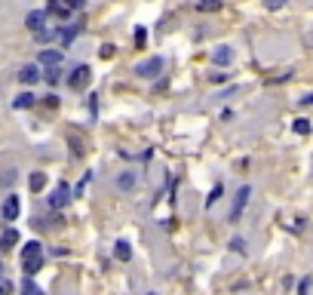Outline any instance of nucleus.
Instances as JSON below:
<instances>
[{
  "mask_svg": "<svg viewBox=\"0 0 313 295\" xmlns=\"http://www.w3.org/2000/svg\"><path fill=\"white\" fill-rule=\"evenodd\" d=\"M43 12H46V15H55V18H61V22H68V18H71V9H65L58 0H49Z\"/></svg>",
  "mask_w": 313,
  "mask_h": 295,
  "instance_id": "1a4fd4ad",
  "label": "nucleus"
},
{
  "mask_svg": "<svg viewBox=\"0 0 313 295\" xmlns=\"http://www.w3.org/2000/svg\"><path fill=\"white\" fill-rule=\"evenodd\" d=\"M221 194H224V188H221V185H215V188L209 191V197H206V209H209V206H215V203L221 200Z\"/></svg>",
  "mask_w": 313,
  "mask_h": 295,
  "instance_id": "aec40b11",
  "label": "nucleus"
},
{
  "mask_svg": "<svg viewBox=\"0 0 313 295\" xmlns=\"http://www.w3.org/2000/svg\"><path fill=\"white\" fill-rule=\"evenodd\" d=\"M31 105H34V95H31V92H18V95L12 99V108H15V111H25V108H31Z\"/></svg>",
  "mask_w": 313,
  "mask_h": 295,
  "instance_id": "2eb2a0df",
  "label": "nucleus"
},
{
  "mask_svg": "<svg viewBox=\"0 0 313 295\" xmlns=\"http://www.w3.org/2000/svg\"><path fill=\"white\" fill-rule=\"evenodd\" d=\"M0 295H12V283L3 280V277H0Z\"/></svg>",
  "mask_w": 313,
  "mask_h": 295,
  "instance_id": "c756f323",
  "label": "nucleus"
},
{
  "mask_svg": "<svg viewBox=\"0 0 313 295\" xmlns=\"http://www.w3.org/2000/svg\"><path fill=\"white\" fill-rule=\"evenodd\" d=\"M117 188H120V191H132V188H135V172H123V175L117 179Z\"/></svg>",
  "mask_w": 313,
  "mask_h": 295,
  "instance_id": "f3484780",
  "label": "nucleus"
},
{
  "mask_svg": "<svg viewBox=\"0 0 313 295\" xmlns=\"http://www.w3.org/2000/svg\"><path fill=\"white\" fill-rule=\"evenodd\" d=\"M231 249H234V252H246V240H243V237H234V240H231Z\"/></svg>",
  "mask_w": 313,
  "mask_h": 295,
  "instance_id": "393cba45",
  "label": "nucleus"
},
{
  "mask_svg": "<svg viewBox=\"0 0 313 295\" xmlns=\"http://www.w3.org/2000/svg\"><path fill=\"white\" fill-rule=\"evenodd\" d=\"M209 80H212V83H224V80H227V74H212Z\"/></svg>",
  "mask_w": 313,
  "mask_h": 295,
  "instance_id": "2f4dec72",
  "label": "nucleus"
},
{
  "mask_svg": "<svg viewBox=\"0 0 313 295\" xmlns=\"http://www.w3.org/2000/svg\"><path fill=\"white\" fill-rule=\"evenodd\" d=\"M34 37H37L40 43H46V40H52V37H55V31H46V28H43V31H37Z\"/></svg>",
  "mask_w": 313,
  "mask_h": 295,
  "instance_id": "a878e982",
  "label": "nucleus"
},
{
  "mask_svg": "<svg viewBox=\"0 0 313 295\" xmlns=\"http://www.w3.org/2000/svg\"><path fill=\"white\" fill-rule=\"evenodd\" d=\"M31 259H43V246L37 240H31V243L22 246V262H31Z\"/></svg>",
  "mask_w": 313,
  "mask_h": 295,
  "instance_id": "6e6552de",
  "label": "nucleus"
},
{
  "mask_svg": "<svg viewBox=\"0 0 313 295\" xmlns=\"http://www.w3.org/2000/svg\"><path fill=\"white\" fill-rule=\"evenodd\" d=\"M298 295H310V277H304V280L298 283Z\"/></svg>",
  "mask_w": 313,
  "mask_h": 295,
  "instance_id": "c85d7f7f",
  "label": "nucleus"
},
{
  "mask_svg": "<svg viewBox=\"0 0 313 295\" xmlns=\"http://www.w3.org/2000/svg\"><path fill=\"white\" fill-rule=\"evenodd\" d=\"M68 200H71V188H68V182H61V185H55V191L49 194V209H65L68 206Z\"/></svg>",
  "mask_w": 313,
  "mask_h": 295,
  "instance_id": "7ed1b4c3",
  "label": "nucleus"
},
{
  "mask_svg": "<svg viewBox=\"0 0 313 295\" xmlns=\"http://www.w3.org/2000/svg\"><path fill=\"white\" fill-rule=\"evenodd\" d=\"M212 62H215V65H221V68H224V65H231V62H234V49H231V46H218V49L212 52Z\"/></svg>",
  "mask_w": 313,
  "mask_h": 295,
  "instance_id": "9d476101",
  "label": "nucleus"
},
{
  "mask_svg": "<svg viewBox=\"0 0 313 295\" xmlns=\"http://www.w3.org/2000/svg\"><path fill=\"white\" fill-rule=\"evenodd\" d=\"M89 80H92V71H89V65H77L71 74H68V89H86L89 86Z\"/></svg>",
  "mask_w": 313,
  "mask_h": 295,
  "instance_id": "f03ea898",
  "label": "nucleus"
},
{
  "mask_svg": "<svg viewBox=\"0 0 313 295\" xmlns=\"http://www.w3.org/2000/svg\"><path fill=\"white\" fill-rule=\"evenodd\" d=\"M197 9L200 12H215V9H221V0H197Z\"/></svg>",
  "mask_w": 313,
  "mask_h": 295,
  "instance_id": "6ab92c4d",
  "label": "nucleus"
},
{
  "mask_svg": "<svg viewBox=\"0 0 313 295\" xmlns=\"http://www.w3.org/2000/svg\"><path fill=\"white\" fill-rule=\"evenodd\" d=\"M43 185H46V172H31V179H28V188L37 194V191H43Z\"/></svg>",
  "mask_w": 313,
  "mask_h": 295,
  "instance_id": "dca6fc26",
  "label": "nucleus"
},
{
  "mask_svg": "<svg viewBox=\"0 0 313 295\" xmlns=\"http://www.w3.org/2000/svg\"><path fill=\"white\" fill-rule=\"evenodd\" d=\"M25 25H28V31H31V34L43 31V25H46V12H43V9H31V12L25 15Z\"/></svg>",
  "mask_w": 313,
  "mask_h": 295,
  "instance_id": "423d86ee",
  "label": "nucleus"
},
{
  "mask_svg": "<svg viewBox=\"0 0 313 295\" xmlns=\"http://www.w3.org/2000/svg\"><path fill=\"white\" fill-rule=\"evenodd\" d=\"M101 58H114V46H111V43L101 46Z\"/></svg>",
  "mask_w": 313,
  "mask_h": 295,
  "instance_id": "7c9ffc66",
  "label": "nucleus"
},
{
  "mask_svg": "<svg viewBox=\"0 0 313 295\" xmlns=\"http://www.w3.org/2000/svg\"><path fill=\"white\" fill-rule=\"evenodd\" d=\"M22 295H43V289H40L31 277H25V280H22Z\"/></svg>",
  "mask_w": 313,
  "mask_h": 295,
  "instance_id": "a211bd4d",
  "label": "nucleus"
},
{
  "mask_svg": "<svg viewBox=\"0 0 313 295\" xmlns=\"http://www.w3.org/2000/svg\"><path fill=\"white\" fill-rule=\"evenodd\" d=\"M15 246H18V231L15 228H6L0 234V249H15Z\"/></svg>",
  "mask_w": 313,
  "mask_h": 295,
  "instance_id": "f8f14e48",
  "label": "nucleus"
},
{
  "mask_svg": "<svg viewBox=\"0 0 313 295\" xmlns=\"http://www.w3.org/2000/svg\"><path fill=\"white\" fill-rule=\"evenodd\" d=\"M264 6H267L270 12H277V9H283V6H286V0H264Z\"/></svg>",
  "mask_w": 313,
  "mask_h": 295,
  "instance_id": "cd10ccee",
  "label": "nucleus"
},
{
  "mask_svg": "<svg viewBox=\"0 0 313 295\" xmlns=\"http://www.w3.org/2000/svg\"><path fill=\"white\" fill-rule=\"evenodd\" d=\"M114 255H117V262H129V259H132L129 243H126V240H117V243H114Z\"/></svg>",
  "mask_w": 313,
  "mask_h": 295,
  "instance_id": "4468645a",
  "label": "nucleus"
},
{
  "mask_svg": "<svg viewBox=\"0 0 313 295\" xmlns=\"http://www.w3.org/2000/svg\"><path fill=\"white\" fill-rule=\"evenodd\" d=\"M163 68H166V62H163L160 55H154V58L138 62V65H135V74H138V77H144V80H154V77H160V74H163Z\"/></svg>",
  "mask_w": 313,
  "mask_h": 295,
  "instance_id": "f257e3e1",
  "label": "nucleus"
},
{
  "mask_svg": "<svg viewBox=\"0 0 313 295\" xmlns=\"http://www.w3.org/2000/svg\"><path fill=\"white\" fill-rule=\"evenodd\" d=\"M58 3H61L65 9H71V12H74V9H83V6H86V0H58Z\"/></svg>",
  "mask_w": 313,
  "mask_h": 295,
  "instance_id": "b1692460",
  "label": "nucleus"
},
{
  "mask_svg": "<svg viewBox=\"0 0 313 295\" xmlns=\"http://www.w3.org/2000/svg\"><path fill=\"white\" fill-rule=\"evenodd\" d=\"M249 197H252V188H249V185H243V188L237 191V200H234V209H231V219H227V222H240V215H243V209H246Z\"/></svg>",
  "mask_w": 313,
  "mask_h": 295,
  "instance_id": "20e7f679",
  "label": "nucleus"
},
{
  "mask_svg": "<svg viewBox=\"0 0 313 295\" xmlns=\"http://www.w3.org/2000/svg\"><path fill=\"white\" fill-rule=\"evenodd\" d=\"M18 80H22V83H28V86H31V83H37V80H40V68H37V65H25V68L18 71Z\"/></svg>",
  "mask_w": 313,
  "mask_h": 295,
  "instance_id": "9b49d317",
  "label": "nucleus"
},
{
  "mask_svg": "<svg viewBox=\"0 0 313 295\" xmlns=\"http://www.w3.org/2000/svg\"><path fill=\"white\" fill-rule=\"evenodd\" d=\"M18 212H22V200H18V194H9V197L3 200V206H0V215H3L6 222H15Z\"/></svg>",
  "mask_w": 313,
  "mask_h": 295,
  "instance_id": "39448f33",
  "label": "nucleus"
},
{
  "mask_svg": "<svg viewBox=\"0 0 313 295\" xmlns=\"http://www.w3.org/2000/svg\"><path fill=\"white\" fill-rule=\"evenodd\" d=\"M132 40H135V46L141 49V46L148 43V31H144V28H135V34H132Z\"/></svg>",
  "mask_w": 313,
  "mask_h": 295,
  "instance_id": "4be33fe9",
  "label": "nucleus"
},
{
  "mask_svg": "<svg viewBox=\"0 0 313 295\" xmlns=\"http://www.w3.org/2000/svg\"><path fill=\"white\" fill-rule=\"evenodd\" d=\"M77 31H80V28H65V31H58L61 43H65V46H71V43H74V37H77Z\"/></svg>",
  "mask_w": 313,
  "mask_h": 295,
  "instance_id": "412c9836",
  "label": "nucleus"
},
{
  "mask_svg": "<svg viewBox=\"0 0 313 295\" xmlns=\"http://www.w3.org/2000/svg\"><path fill=\"white\" fill-rule=\"evenodd\" d=\"M46 80H49V83H58V80H61V71H58V68H49V71H46Z\"/></svg>",
  "mask_w": 313,
  "mask_h": 295,
  "instance_id": "bb28decb",
  "label": "nucleus"
},
{
  "mask_svg": "<svg viewBox=\"0 0 313 295\" xmlns=\"http://www.w3.org/2000/svg\"><path fill=\"white\" fill-rule=\"evenodd\" d=\"M68 142H71V148H74V154H77V157H83V154H86V142H83V135H80V132H68Z\"/></svg>",
  "mask_w": 313,
  "mask_h": 295,
  "instance_id": "ddd939ff",
  "label": "nucleus"
},
{
  "mask_svg": "<svg viewBox=\"0 0 313 295\" xmlns=\"http://www.w3.org/2000/svg\"><path fill=\"white\" fill-rule=\"evenodd\" d=\"M295 132H298V135H307V132H310V120L298 117V120H295Z\"/></svg>",
  "mask_w": 313,
  "mask_h": 295,
  "instance_id": "5701e85b",
  "label": "nucleus"
},
{
  "mask_svg": "<svg viewBox=\"0 0 313 295\" xmlns=\"http://www.w3.org/2000/svg\"><path fill=\"white\" fill-rule=\"evenodd\" d=\"M148 295H157V292H148Z\"/></svg>",
  "mask_w": 313,
  "mask_h": 295,
  "instance_id": "473e14b6",
  "label": "nucleus"
},
{
  "mask_svg": "<svg viewBox=\"0 0 313 295\" xmlns=\"http://www.w3.org/2000/svg\"><path fill=\"white\" fill-rule=\"evenodd\" d=\"M40 65L43 68H58L61 65V52L58 49H40Z\"/></svg>",
  "mask_w": 313,
  "mask_h": 295,
  "instance_id": "0eeeda50",
  "label": "nucleus"
}]
</instances>
